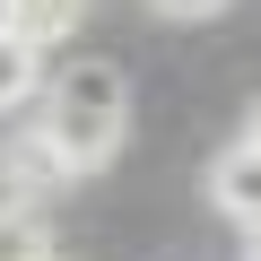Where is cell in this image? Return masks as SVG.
Returning <instances> with one entry per match:
<instances>
[{"instance_id":"9c48e42d","label":"cell","mask_w":261,"mask_h":261,"mask_svg":"<svg viewBox=\"0 0 261 261\" xmlns=\"http://www.w3.org/2000/svg\"><path fill=\"white\" fill-rule=\"evenodd\" d=\"M252 261H261V244H252Z\"/></svg>"},{"instance_id":"5b68a950","label":"cell","mask_w":261,"mask_h":261,"mask_svg":"<svg viewBox=\"0 0 261 261\" xmlns=\"http://www.w3.org/2000/svg\"><path fill=\"white\" fill-rule=\"evenodd\" d=\"M35 96H44V44H27V35L0 27V113H18Z\"/></svg>"},{"instance_id":"52a82bcc","label":"cell","mask_w":261,"mask_h":261,"mask_svg":"<svg viewBox=\"0 0 261 261\" xmlns=\"http://www.w3.org/2000/svg\"><path fill=\"white\" fill-rule=\"evenodd\" d=\"M148 9H166V18H218L226 0H148Z\"/></svg>"},{"instance_id":"7a4b0ae2","label":"cell","mask_w":261,"mask_h":261,"mask_svg":"<svg viewBox=\"0 0 261 261\" xmlns=\"http://www.w3.org/2000/svg\"><path fill=\"white\" fill-rule=\"evenodd\" d=\"M70 157L44 140L35 122H9V140H0V192L9 200H44V192H70Z\"/></svg>"},{"instance_id":"6da1fadb","label":"cell","mask_w":261,"mask_h":261,"mask_svg":"<svg viewBox=\"0 0 261 261\" xmlns=\"http://www.w3.org/2000/svg\"><path fill=\"white\" fill-rule=\"evenodd\" d=\"M44 140L70 157V174L87 183L96 166H113V148H122V130H130V79L113 70V61H96V53H79L70 70H53L44 79V96H35V113H27Z\"/></svg>"},{"instance_id":"277c9868","label":"cell","mask_w":261,"mask_h":261,"mask_svg":"<svg viewBox=\"0 0 261 261\" xmlns=\"http://www.w3.org/2000/svg\"><path fill=\"white\" fill-rule=\"evenodd\" d=\"M79 18H87V0H0V27L27 44H61V35H79Z\"/></svg>"},{"instance_id":"3957f363","label":"cell","mask_w":261,"mask_h":261,"mask_svg":"<svg viewBox=\"0 0 261 261\" xmlns=\"http://www.w3.org/2000/svg\"><path fill=\"white\" fill-rule=\"evenodd\" d=\"M209 200H218L235 226H252V235H261V148H252V140H235V148L209 166Z\"/></svg>"},{"instance_id":"8992f818","label":"cell","mask_w":261,"mask_h":261,"mask_svg":"<svg viewBox=\"0 0 261 261\" xmlns=\"http://www.w3.org/2000/svg\"><path fill=\"white\" fill-rule=\"evenodd\" d=\"M0 261H61L35 200H9V192H0Z\"/></svg>"},{"instance_id":"ba28073f","label":"cell","mask_w":261,"mask_h":261,"mask_svg":"<svg viewBox=\"0 0 261 261\" xmlns=\"http://www.w3.org/2000/svg\"><path fill=\"white\" fill-rule=\"evenodd\" d=\"M244 140H252V148H261V105H252V130H244Z\"/></svg>"}]
</instances>
